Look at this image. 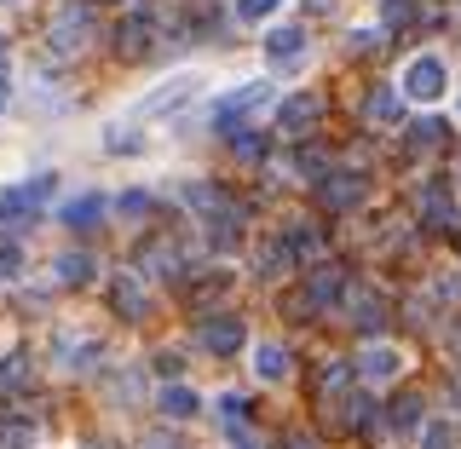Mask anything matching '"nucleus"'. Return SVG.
Instances as JSON below:
<instances>
[{
    "instance_id": "nucleus-35",
    "label": "nucleus",
    "mask_w": 461,
    "mask_h": 449,
    "mask_svg": "<svg viewBox=\"0 0 461 449\" xmlns=\"http://www.w3.org/2000/svg\"><path fill=\"white\" fill-rule=\"evenodd\" d=\"M18 381H23V357H6V364H0V392L18 386Z\"/></svg>"
},
{
    "instance_id": "nucleus-20",
    "label": "nucleus",
    "mask_w": 461,
    "mask_h": 449,
    "mask_svg": "<svg viewBox=\"0 0 461 449\" xmlns=\"http://www.w3.org/2000/svg\"><path fill=\"white\" fill-rule=\"evenodd\" d=\"M386 427H393V432H410V427H421V398H415V392L393 398V403H386Z\"/></svg>"
},
{
    "instance_id": "nucleus-38",
    "label": "nucleus",
    "mask_w": 461,
    "mask_h": 449,
    "mask_svg": "<svg viewBox=\"0 0 461 449\" xmlns=\"http://www.w3.org/2000/svg\"><path fill=\"white\" fill-rule=\"evenodd\" d=\"M6 98H12V81H6V69H0V104H6Z\"/></svg>"
},
{
    "instance_id": "nucleus-42",
    "label": "nucleus",
    "mask_w": 461,
    "mask_h": 449,
    "mask_svg": "<svg viewBox=\"0 0 461 449\" xmlns=\"http://www.w3.org/2000/svg\"><path fill=\"white\" fill-rule=\"evenodd\" d=\"M0 6H12V0H0Z\"/></svg>"
},
{
    "instance_id": "nucleus-37",
    "label": "nucleus",
    "mask_w": 461,
    "mask_h": 449,
    "mask_svg": "<svg viewBox=\"0 0 461 449\" xmlns=\"http://www.w3.org/2000/svg\"><path fill=\"white\" fill-rule=\"evenodd\" d=\"M144 449H179L173 438H144Z\"/></svg>"
},
{
    "instance_id": "nucleus-25",
    "label": "nucleus",
    "mask_w": 461,
    "mask_h": 449,
    "mask_svg": "<svg viewBox=\"0 0 461 449\" xmlns=\"http://www.w3.org/2000/svg\"><path fill=\"white\" fill-rule=\"evenodd\" d=\"M283 248H288V254H294V259H300V254H317V248H323V237H317V230H312L306 220H300V225H288V237H283Z\"/></svg>"
},
{
    "instance_id": "nucleus-21",
    "label": "nucleus",
    "mask_w": 461,
    "mask_h": 449,
    "mask_svg": "<svg viewBox=\"0 0 461 449\" xmlns=\"http://www.w3.org/2000/svg\"><path fill=\"white\" fill-rule=\"evenodd\" d=\"M369 115H375V121H386V127H393V121H403V93H398V86H375V98H369Z\"/></svg>"
},
{
    "instance_id": "nucleus-5",
    "label": "nucleus",
    "mask_w": 461,
    "mask_h": 449,
    "mask_svg": "<svg viewBox=\"0 0 461 449\" xmlns=\"http://www.w3.org/2000/svg\"><path fill=\"white\" fill-rule=\"evenodd\" d=\"M104 352V335H93V328H58L52 335V357H58V369H93V357Z\"/></svg>"
},
{
    "instance_id": "nucleus-32",
    "label": "nucleus",
    "mask_w": 461,
    "mask_h": 449,
    "mask_svg": "<svg viewBox=\"0 0 461 449\" xmlns=\"http://www.w3.org/2000/svg\"><path fill=\"white\" fill-rule=\"evenodd\" d=\"M23 265L29 259H23L18 242H0V277H23Z\"/></svg>"
},
{
    "instance_id": "nucleus-40",
    "label": "nucleus",
    "mask_w": 461,
    "mask_h": 449,
    "mask_svg": "<svg viewBox=\"0 0 461 449\" xmlns=\"http://www.w3.org/2000/svg\"><path fill=\"white\" fill-rule=\"evenodd\" d=\"M450 398H456V403H461V381H456V392H450Z\"/></svg>"
},
{
    "instance_id": "nucleus-26",
    "label": "nucleus",
    "mask_w": 461,
    "mask_h": 449,
    "mask_svg": "<svg viewBox=\"0 0 461 449\" xmlns=\"http://www.w3.org/2000/svg\"><path fill=\"white\" fill-rule=\"evenodd\" d=\"M0 449H35V421H0Z\"/></svg>"
},
{
    "instance_id": "nucleus-19",
    "label": "nucleus",
    "mask_w": 461,
    "mask_h": 449,
    "mask_svg": "<svg viewBox=\"0 0 461 449\" xmlns=\"http://www.w3.org/2000/svg\"><path fill=\"white\" fill-rule=\"evenodd\" d=\"M52 271H58V283H64V288H86L98 265H93V254H58Z\"/></svg>"
},
{
    "instance_id": "nucleus-7",
    "label": "nucleus",
    "mask_w": 461,
    "mask_h": 449,
    "mask_svg": "<svg viewBox=\"0 0 461 449\" xmlns=\"http://www.w3.org/2000/svg\"><path fill=\"white\" fill-rule=\"evenodd\" d=\"M340 306H346V317H352L364 335H381V328H386V300L375 294V288H346Z\"/></svg>"
},
{
    "instance_id": "nucleus-13",
    "label": "nucleus",
    "mask_w": 461,
    "mask_h": 449,
    "mask_svg": "<svg viewBox=\"0 0 461 449\" xmlns=\"http://www.w3.org/2000/svg\"><path fill=\"white\" fill-rule=\"evenodd\" d=\"M179 248H173V242H144L139 248V271L144 277H179Z\"/></svg>"
},
{
    "instance_id": "nucleus-27",
    "label": "nucleus",
    "mask_w": 461,
    "mask_h": 449,
    "mask_svg": "<svg viewBox=\"0 0 461 449\" xmlns=\"http://www.w3.org/2000/svg\"><path fill=\"white\" fill-rule=\"evenodd\" d=\"M150 12H133V18H127V29H122V40H127V52H144L150 47Z\"/></svg>"
},
{
    "instance_id": "nucleus-31",
    "label": "nucleus",
    "mask_w": 461,
    "mask_h": 449,
    "mask_svg": "<svg viewBox=\"0 0 461 449\" xmlns=\"http://www.w3.org/2000/svg\"><path fill=\"white\" fill-rule=\"evenodd\" d=\"M421 449H456V432L444 427V421H427L421 427Z\"/></svg>"
},
{
    "instance_id": "nucleus-22",
    "label": "nucleus",
    "mask_w": 461,
    "mask_h": 449,
    "mask_svg": "<svg viewBox=\"0 0 461 449\" xmlns=\"http://www.w3.org/2000/svg\"><path fill=\"white\" fill-rule=\"evenodd\" d=\"M254 265H259V277H283V271L294 265V254H288L283 242H266V248L254 254Z\"/></svg>"
},
{
    "instance_id": "nucleus-14",
    "label": "nucleus",
    "mask_w": 461,
    "mask_h": 449,
    "mask_svg": "<svg viewBox=\"0 0 461 449\" xmlns=\"http://www.w3.org/2000/svg\"><path fill=\"white\" fill-rule=\"evenodd\" d=\"M115 311H122L127 323H139V317L150 311V294H144V283L133 277V271H122V277H115Z\"/></svg>"
},
{
    "instance_id": "nucleus-30",
    "label": "nucleus",
    "mask_w": 461,
    "mask_h": 449,
    "mask_svg": "<svg viewBox=\"0 0 461 449\" xmlns=\"http://www.w3.org/2000/svg\"><path fill=\"white\" fill-rule=\"evenodd\" d=\"M277 6H283V0H237V18L242 23H266Z\"/></svg>"
},
{
    "instance_id": "nucleus-11",
    "label": "nucleus",
    "mask_w": 461,
    "mask_h": 449,
    "mask_svg": "<svg viewBox=\"0 0 461 449\" xmlns=\"http://www.w3.org/2000/svg\"><path fill=\"white\" fill-rule=\"evenodd\" d=\"M156 409H162V421H196L202 415V398L191 392V386H162V398H156Z\"/></svg>"
},
{
    "instance_id": "nucleus-1",
    "label": "nucleus",
    "mask_w": 461,
    "mask_h": 449,
    "mask_svg": "<svg viewBox=\"0 0 461 449\" xmlns=\"http://www.w3.org/2000/svg\"><path fill=\"white\" fill-rule=\"evenodd\" d=\"M266 104H271V81H249V86H237V93L213 98L208 127H213L220 139H230V133H242V127H249V115H259Z\"/></svg>"
},
{
    "instance_id": "nucleus-10",
    "label": "nucleus",
    "mask_w": 461,
    "mask_h": 449,
    "mask_svg": "<svg viewBox=\"0 0 461 449\" xmlns=\"http://www.w3.org/2000/svg\"><path fill=\"white\" fill-rule=\"evenodd\" d=\"M317 196H323L335 213H352L357 202H364V184L346 179V173H323V179H317Z\"/></svg>"
},
{
    "instance_id": "nucleus-24",
    "label": "nucleus",
    "mask_w": 461,
    "mask_h": 449,
    "mask_svg": "<svg viewBox=\"0 0 461 449\" xmlns=\"http://www.w3.org/2000/svg\"><path fill=\"white\" fill-rule=\"evenodd\" d=\"M115 213H122V220H150L156 196L150 191H122V196H115Z\"/></svg>"
},
{
    "instance_id": "nucleus-23",
    "label": "nucleus",
    "mask_w": 461,
    "mask_h": 449,
    "mask_svg": "<svg viewBox=\"0 0 461 449\" xmlns=\"http://www.w3.org/2000/svg\"><path fill=\"white\" fill-rule=\"evenodd\" d=\"M185 98H191V76H179V81H167L162 93H150L144 98V110H179Z\"/></svg>"
},
{
    "instance_id": "nucleus-29",
    "label": "nucleus",
    "mask_w": 461,
    "mask_h": 449,
    "mask_svg": "<svg viewBox=\"0 0 461 449\" xmlns=\"http://www.w3.org/2000/svg\"><path fill=\"white\" fill-rule=\"evenodd\" d=\"M294 173H300V179H312V184H317V179L329 173V156H323V150H300V156H294Z\"/></svg>"
},
{
    "instance_id": "nucleus-33",
    "label": "nucleus",
    "mask_w": 461,
    "mask_h": 449,
    "mask_svg": "<svg viewBox=\"0 0 461 449\" xmlns=\"http://www.w3.org/2000/svg\"><path fill=\"white\" fill-rule=\"evenodd\" d=\"M438 139H444V121H415L410 127V144H415V150H432Z\"/></svg>"
},
{
    "instance_id": "nucleus-6",
    "label": "nucleus",
    "mask_w": 461,
    "mask_h": 449,
    "mask_svg": "<svg viewBox=\"0 0 461 449\" xmlns=\"http://www.w3.org/2000/svg\"><path fill=\"white\" fill-rule=\"evenodd\" d=\"M202 352H213V357H237L242 346H249V328H242V317H230V311H213L208 323H202Z\"/></svg>"
},
{
    "instance_id": "nucleus-39",
    "label": "nucleus",
    "mask_w": 461,
    "mask_h": 449,
    "mask_svg": "<svg viewBox=\"0 0 461 449\" xmlns=\"http://www.w3.org/2000/svg\"><path fill=\"white\" fill-rule=\"evenodd\" d=\"M288 449H317V444H312V438H294V444H288Z\"/></svg>"
},
{
    "instance_id": "nucleus-36",
    "label": "nucleus",
    "mask_w": 461,
    "mask_h": 449,
    "mask_svg": "<svg viewBox=\"0 0 461 449\" xmlns=\"http://www.w3.org/2000/svg\"><path fill=\"white\" fill-rule=\"evenodd\" d=\"M415 18V0H386V23H410Z\"/></svg>"
},
{
    "instance_id": "nucleus-3",
    "label": "nucleus",
    "mask_w": 461,
    "mask_h": 449,
    "mask_svg": "<svg viewBox=\"0 0 461 449\" xmlns=\"http://www.w3.org/2000/svg\"><path fill=\"white\" fill-rule=\"evenodd\" d=\"M47 196H52V173H35L29 184H6L0 191V225H35Z\"/></svg>"
},
{
    "instance_id": "nucleus-2",
    "label": "nucleus",
    "mask_w": 461,
    "mask_h": 449,
    "mask_svg": "<svg viewBox=\"0 0 461 449\" xmlns=\"http://www.w3.org/2000/svg\"><path fill=\"white\" fill-rule=\"evenodd\" d=\"M444 86H450V64H444L438 52H421V58L403 64V81H398L403 98H415V104H438Z\"/></svg>"
},
{
    "instance_id": "nucleus-4",
    "label": "nucleus",
    "mask_w": 461,
    "mask_h": 449,
    "mask_svg": "<svg viewBox=\"0 0 461 449\" xmlns=\"http://www.w3.org/2000/svg\"><path fill=\"white\" fill-rule=\"evenodd\" d=\"M47 40H52V52H58V58H76V52L86 47V40H93V12L76 6V0H64V6L52 12Z\"/></svg>"
},
{
    "instance_id": "nucleus-15",
    "label": "nucleus",
    "mask_w": 461,
    "mask_h": 449,
    "mask_svg": "<svg viewBox=\"0 0 461 449\" xmlns=\"http://www.w3.org/2000/svg\"><path fill=\"white\" fill-rule=\"evenodd\" d=\"M340 294H346V277H340L335 265H317V271H312V288H306V306L323 311V306H335Z\"/></svg>"
},
{
    "instance_id": "nucleus-28",
    "label": "nucleus",
    "mask_w": 461,
    "mask_h": 449,
    "mask_svg": "<svg viewBox=\"0 0 461 449\" xmlns=\"http://www.w3.org/2000/svg\"><path fill=\"white\" fill-rule=\"evenodd\" d=\"M104 150H115V156H139L144 139L133 133V127H104Z\"/></svg>"
},
{
    "instance_id": "nucleus-34",
    "label": "nucleus",
    "mask_w": 461,
    "mask_h": 449,
    "mask_svg": "<svg viewBox=\"0 0 461 449\" xmlns=\"http://www.w3.org/2000/svg\"><path fill=\"white\" fill-rule=\"evenodd\" d=\"M340 421H346V427H364V421H369V403H364V398H346V403H340Z\"/></svg>"
},
{
    "instance_id": "nucleus-8",
    "label": "nucleus",
    "mask_w": 461,
    "mask_h": 449,
    "mask_svg": "<svg viewBox=\"0 0 461 449\" xmlns=\"http://www.w3.org/2000/svg\"><path fill=\"white\" fill-rule=\"evenodd\" d=\"M352 364H357L364 381H398V374H403V352H398V346H364Z\"/></svg>"
},
{
    "instance_id": "nucleus-18",
    "label": "nucleus",
    "mask_w": 461,
    "mask_h": 449,
    "mask_svg": "<svg viewBox=\"0 0 461 449\" xmlns=\"http://www.w3.org/2000/svg\"><path fill=\"white\" fill-rule=\"evenodd\" d=\"M421 225L427 230H456L461 220H456V208H450V196L438 191V184H432V191L421 196Z\"/></svg>"
},
{
    "instance_id": "nucleus-12",
    "label": "nucleus",
    "mask_w": 461,
    "mask_h": 449,
    "mask_svg": "<svg viewBox=\"0 0 461 449\" xmlns=\"http://www.w3.org/2000/svg\"><path fill=\"white\" fill-rule=\"evenodd\" d=\"M306 29H271L266 35V58L271 64H300V58H306Z\"/></svg>"
},
{
    "instance_id": "nucleus-16",
    "label": "nucleus",
    "mask_w": 461,
    "mask_h": 449,
    "mask_svg": "<svg viewBox=\"0 0 461 449\" xmlns=\"http://www.w3.org/2000/svg\"><path fill=\"white\" fill-rule=\"evenodd\" d=\"M254 374H259L266 386L288 381V352H283L277 340H259V346H254Z\"/></svg>"
},
{
    "instance_id": "nucleus-9",
    "label": "nucleus",
    "mask_w": 461,
    "mask_h": 449,
    "mask_svg": "<svg viewBox=\"0 0 461 449\" xmlns=\"http://www.w3.org/2000/svg\"><path fill=\"white\" fill-rule=\"evenodd\" d=\"M104 213H110V202L98 196V191H81V196L64 202V225L69 230H98V225H104Z\"/></svg>"
},
{
    "instance_id": "nucleus-41",
    "label": "nucleus",
    "mask_w": 461,
    "mask_h": 449,
    "mask_svg": "<svg viewBox=\"0 0 461 449\" xmlns=\"http://www.w3.org/2000/svg\"><path fill=\"white\" fill-rule=\"evenodd\" d=\"M0 52H6V35H0Z\"/></svg>"
},
{
    "instance_id": "nucleus-17",
    "label": "nucleus",
    "mask_w": 461,
    "mask_h": 449,
    "mask_svg": "<svg viewBox=\"0 0 461 449\" xmlns=\"http://www.w3.org/2000/svg\"><path fill=\"white\" fill-rule=\"evenodd\" d=\"M317 115H323V98H312V93H294V98L283 104V115H277V121H283V133H300V127H312V121H317Z\"/></svg>"
}]
</instances>
